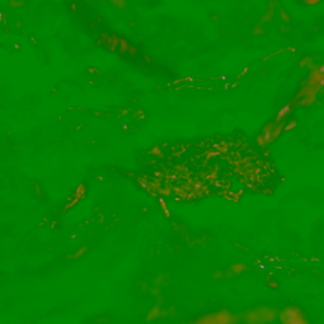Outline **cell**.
Segmentation results:
<instances>
[{
    "label": "cell",
    "instance_id": "1",
    "mask_svg": "<svg viewBox=\"0 0 324 324\" xmlns=\"http://www.w3.org/2000/svg\"><path fill=\"white\" fill-rule=\"evenodd\" d=\"M26 324H29V323H26Z\"/></svg>",
    "mask_w": 324,
    "mask_h": 324
}]
</instances>
